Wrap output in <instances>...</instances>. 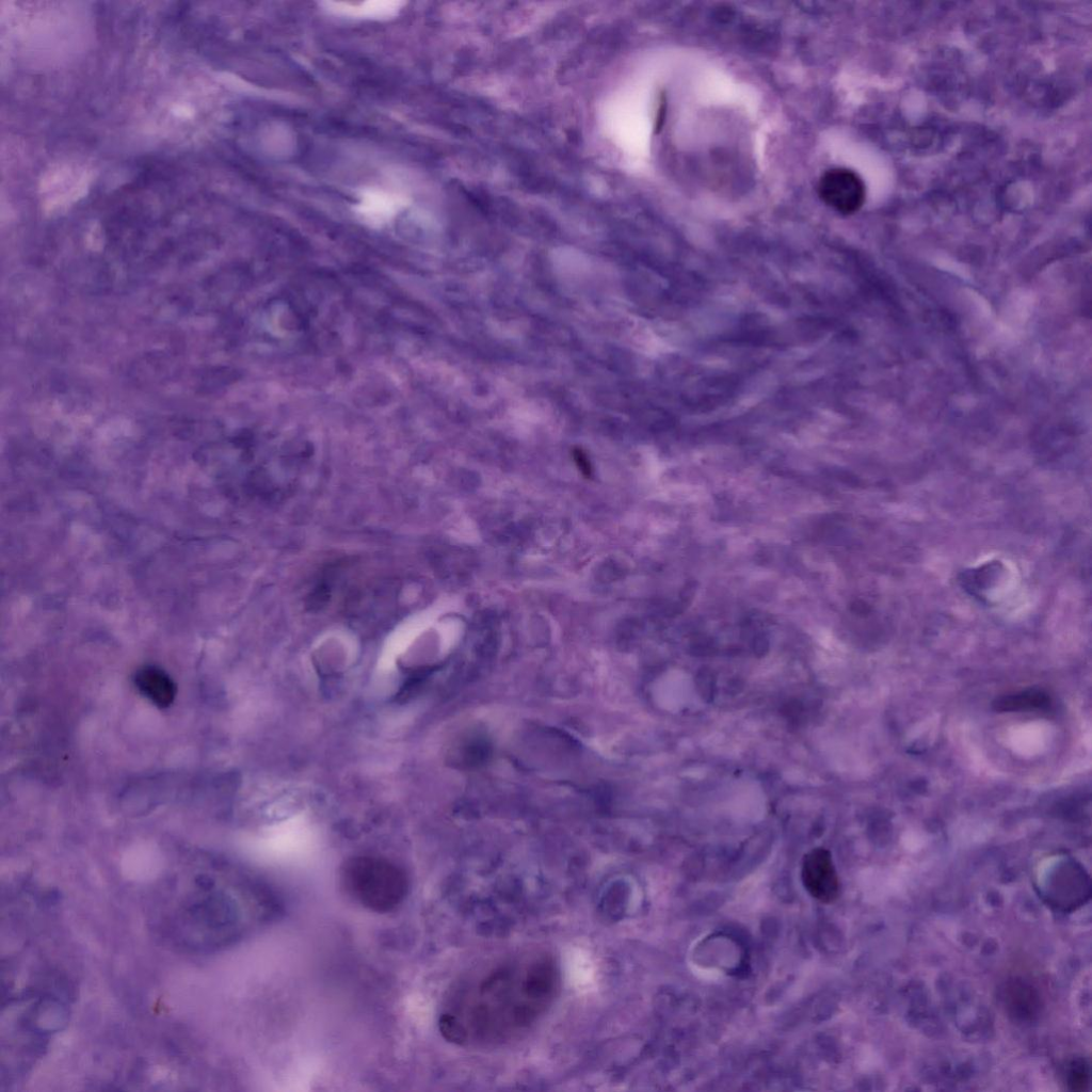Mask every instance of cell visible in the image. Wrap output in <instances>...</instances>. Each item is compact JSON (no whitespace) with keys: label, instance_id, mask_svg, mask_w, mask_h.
I'll list each match as a JSON object with an SVG mask.
<instances>
[{"label":"cell","instance_id":"cell-2","mask_svg":"<svg viewBox=\"0 0 1092 1092\" xmlns=\"http://www.w3.org/2000/svg\"><path fill=\"white\" fill-rule=\"evenodd\" d=\"M154 894V929L173 947L208 952L227 947L276 912L270 892L199 874Z\"/></svg>","mask_w":1092,"mask_h":1092},{"label":"cell","instance_id":"cell-6","mask_svg":"<svg viewBox=\"0 0 1092 1092\" xmlns=\"http://www.w3.org/2000/svg\"><path fill=\"white\" fill-rule=\"evenodd\" d=\"M802 881L806 890L821 902L829 903L837 898L839 881L828 851L816 849L804 857Z\"/></svg>","mask_w":1092,"mask_h":1092},{"label":"cell","instance_id":"cell-3","mask_svg":"<svg viewBox=\"0 0 1092 1092\" xmlns=\"http://www.w3.org/2000/svg\"><path fill=\"white\" fill-rule=\"evenodd\" d=\"M344 893L363 908L375 913L396 910L408 893L406 873L396 864L378 856H353L341 867Z\"/></svg>","mask_w":1092,"mask_h":1092},{"label":"cell","instance_id":"cell-11","mask_svg":"<svg viewBox=\"0 0 1092 1092\" xmlns=\"http://www.w3.org/2000/svg\"><path fill=\"white\" fill-rule=\"evenodd\" d=\"M1067 1073V1082L1073 1090H1083L1088 1085L1089 1067L1082 1060L1073 1061Z\"/></svg>","mask_w":1092,"mask_h":1092},{"label":"cell","instance_id":"cell-8","mask_svg":"<svg viewBox=\"0 0 1092 1092\" xmlns=\"http://www.w3.org/2000/svg\"><path fill=\"white\" fill-rule=\"evenodd\" d=\"M134 682L143 695L160 707L168 706L176 694L174 681L164 671L156 667L148 665L140 669L135 674Z\"/></svg>","mask_w":1092,"mask_h":1092},{"label":"cell","instance_id":"cell-7","mask_svg":"<svg viewBox=\"0 0 1092 1092\" xmlns=\"http://www.w3.org/2000/svg\"><path fill=\"white\" fill-rule=\"evenodd\" d=\"M400 1H366L362 3L324 2V10L334 15L358 19L386 20L396 17L402 10Z\"/></svg>","mask_w":1092,"mask_h":1092},{"label":"cell","instance_id":"cell-4","mask_svg":"<svg viewBox=\"0 0 1092 1092\" xmlns=\"http://www.w3.org/2000/svg\"><path fill=\"white\" fill-rule=\"evenodd\" d=\"M1040 894L1061 911L1082 905L1090 897V881L1080 865L1062 860L1048 867L1040 879Z\"/></svg>","mask_w":1092,"mask_h":1092},{"label":"cell","instance_id":"cell-1","mask_svg":"<svg viewBox=\"0 0 1092 1092\" xmlns=\"http://www.w3.org/2000/svg\"><path fill=\"white\" fill-rule=\"evenodd\" d=\"M560 970L544 951H525L482 965L449 991L438 1018L454 1044L496 1046L526 1033L552 1006Z\"/></svg>","mask_w":1092,"mask_h":1092},{"label":"cell","instance_id":"cell-10","mask_svg":"<svg viewBox=\"0 0 1092 1092\" xmlns=\"http://www.w3.org/2000/svg\"><path fill=\"white\" fill-rule=\"evenodd\" d=\"M1047 694L1038 690H1025L999 697L995 707L999 711L1040 709L1048 705Z\"/></svg>","mask_w":1092,"mask_h":1092},{"label":"cell","instance_id":"cell-5","mask_svg":"<svg viewBox=\"0 0 1092 1092\" xmlns=\"http://www.w3.org/2000/svg\"><path fill=\"white\" fill-rule=\"evenodd\" d=\"M821 199L841 214H852L860 210L866 198V188L862 178L853 171L836 167L826 171L818 183Z\"/></svg>","mask_w":1092,"mask_h":1092},{"label":"cell","instance_id":"cell-9","mask_svg":"<svg viewBox=\"0 0 1092 1092\" xmlns=\"http://www.w3.org/2000/svg\"><path fill=\"white\" fill-rule=\"evenodd\" d=\"M406 198L382 190H368L360 196L358 212L371 222L381 223L405 206Z\"/></svg>","mask_w":1092,"mask_h":1092}]
</instances>
